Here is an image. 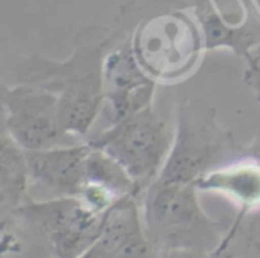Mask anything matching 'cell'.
<instances>
[{
  "instance_id": "cell-9",
  "label": "cell",
  "mask_w": 260,
  "mask_h": 258,
  "mask_svg": "<svg viewBox=\"0 0 260 258\" xmlns=\"http://www.w3.org/2000/svg\"><path fill=\"white\" fill-rule=\"evenodd\" d=\"M87 141L50 150L27 151V168L32 183L45 187L54 196H79L87 183Z\"/></svg>"
},
{
  "instance_id": "cell-11",
  "label": "cell",
  "mask_w": 260,
  "mask_h": 258,
  "mask_svg": "<svg viewBox=\"0 0 260 258\" xmlns=\"http://www.w3.org/2000/svg\"><path fill=\"white\" fill-rule=\"evenodd\" d=\"M189 9L202 29L207 52L228 48L237 57L248 61L260 45V22L253 16H246L242 22H232L221 15L214 0H205L203 4L194 2Z\"/></svg>"
},
{
  "instance_id": "cell-14",
  "label": "cell",
  "mask_w": 260,
  "mask_h": 258,
  "mask_svg": "<svg viewBox=\"0 0 260 258\" xmlns=\"http://www.w3.org/2000/svg\"><path fill=\"white\" fill-rule=\"evenodd\" d=\"M22 57L16 59V55L9 50L8 45H2L0 41V98L11 86L16 84V68H18Z\"/></svg>"
},
{
  "instance_id": "cell-15",
  "label": "cell",
  "mask_w": 260,
  "mask_h": 258,
  "mask_svg": "<svg viewBox=\"0 0 260 258\" xmlns=\"http://www.w3.org/2000/svg\"><path fill=\"white\" fill-rule=\"evenodd\" d=\"M13 210H15V207L0 194V254L6 253V251L9 249L11 237H9L8 230H6V221H8L9 212H13Z\"/></svg>"
},
{
  "instance_id": "cell-8",
  "label": "cell",
  "mask_w": 260,
  "mask_h": 258,
  "mask_svg": "<svg viewBox=\"0 0 260 258\" xmlns=\"http://www.w3.org/2000/svg\"><path fill=\"white\" fill-rule=\"evenodd\" d=\"M157 86L159 84L150 79L138 64L130 50L128 36L112 45L102 62V87L107 126L152 105L155 102Z\"/></svg>"
},
{
  "instance_id": "cell-16",
  "label": "cell",
  "mask_w": 260,
  "mask_h": 258,
  "mask_svg": "<svg viewBox=\"0 0 260 258\" xmlns=\"http://www.w3.org/2000/svg\"><path fill=\"white\" fill-rule=\"evenodd\" d=\"M244 82L253 89L256 98L260 100V66L255 61H246L244 70Z\"/></svg>"
},
{
  "instance_id": "cell-13",
  "label": "cell",
  "mask_w": 260,
  "mask_h": 258,
  "mask_svg": "<svg viewBox=\"0 0 260 258\" xmlns=\"http://www.w3.org/2000/svg\"><path fill=\"white\" fill-rule=\"evenodd\" d=\"M112 258H162V253L146 239L141 224L123 240Z\"/></svg>"
},
{
  "instance_id": "cell-17",
  "label": "cell",
  "mask_w": 260,
  "mask_h": 258,
  "mask_svg": "<svg viewBox=\"0 0 260 258\" xmlns=\"http://www.w3.org/2000/svg\"><path fill=\"white\" fill-rule=\"evenodd\" d=\"M248 61H255L256 64L260 66V45L255 48V50L251 52V55H249V59H248Z\"/></svg>"
},
{
  "instance_id": "cell-2",
  "label": "cell",
  "mask_w": 260,
  "mask_h": 258,
  "mask_svg": "<svg viewBox=\"0 0 260 258\" xmlns=\"http://www.w3.org/2000/svg\"><path fill=\"white\" fill-rule=\"evenodd\" d=\"M146 239L160 251L221 253L226 246V226L210 217L200 203L194 183L157 178L138 196Z\"/></svg>"
},
{
  "instance_id": "cell-6",
  "label": "cell",
  "mask_w": 260,
  "mask_h": 258,
  "mask_svg": "<svg viewBox=\"0 0 260 258\" xmlns=\"http://www.w3.org/2000/svg\"><path fill=\"white\" fill-rule=\"evenodd\" d=\"M107 212L94 210L75 196H54L25 200L13 214L43 235L54 258H80L102 235Z\"/></svg>"
},
{
  "instance_id": "cell-4",
  "label": "cell",
  "mask_w": 260,
  "mask_h": 258,
  "mask_svg": "<svg viewBox=\"0 0 260 258\" xmlns=\"http://www.w3.org/2000/svg\"><path fill=\"white\" fill-rule=\"evenodd\" d=\"M234 136L217 121V112L205 98H185L177 105L170 155L157 178L173 183H194L210 169L242 155Z\"/></svg>"
},
{
  "instance_id": "cell-7",
  "label": "cell",
  "mask_w": 260,
  "mask_h": 258,
  "mask_svg": "<svg viewBox=\"0 0 260 258\" xmlns=\"http://www.w3.org/2000/svg\"><path fill=\"white\" fill-rule=\"evenodd\" d=\"M6 109L8 128L25 151L50 150L82 143L66 132L54 93L29 84H15L0 98Z\"/></svg>"
},
{
  "instance_id": "cell-3",
  "label": "cell",
  "mask_w": 260,
  "mask_h": 258,
  "mask_svg": "<svg viewBox=\"0 0 260 258\" xmlns=\"http://www.w3.org/2000/svg\"><path fill=\"white\" fill-rule=\"evenodd\" d=\"M128 45L141 70L157 84H177L191 77L207 52L189 8L141 16L130 29Z\"/></svg>"
},
{
  "instance_id": "cell-1",
  "label": "cell",
  "mask_w": 260,
  "mask_h": 258,
  "mask_svg": "<svg viewBox=\"0 0 260 258\" xmlns=\"http://www.w3.org/2000/svg\"><path fill=\"white\" fill-rule=\"evenodd\" d=\"M119 16L112 29L89 25L75 36L73 52L64 61H52L40 55L22 57L16 68V84H29L55 94L59 116L66 132L86 141L94 121L104 111V87H102V62L107 50L128 36L130 20L138 13Z\"/></svg>"
},
{
  "instance_id": "cell-12",
  "label": "cell",
  "mask_w": 260,
  "mask_h": 258,
  "mask_svg": "<svg viewBox=\"0 0 260 258\" xmlns=\"http://www.w3.org/2000/svg\"><path fill=\"white\" fill-rule=\"evenodd\" d=\"M29 183L27 151L9 132L6 109L0 104V194L16 208L27 200Z\"/></svg>"
},
{
  "instance_id": "cell-5",
  "label": "cell",
  "mask_w": 260,
  "mask_h": 258,
  "mask_svg": "<svg viewBox=\"0 0 260 258\" xmlns=\"http://www.w3.org/2000/svg\"><path fill=\"white\" fill-rule=\"evenodd\" d=\"M173 134L175 123L153 102L86 141L114 158L134 180L141 194L162 171L173 144Z\"/></svg>"
},
{
  "instance_id": "cell-10",
  "label": "cell",
  "mask_w": 260,
  "mask_h": 258,
  "mask_svg": "<svg viewBox=\"0 0 260 258\" xmlns=\"http://www.w3.org/2000/svg\"><path fill=\"white\" fill-rule=\"evenodd\" d=\"M200 192H214L230 200L239 208L237 222L249 212L260 210V157L249 151L210 169L194 182Z\"/></svg>"
}]
</instances>
